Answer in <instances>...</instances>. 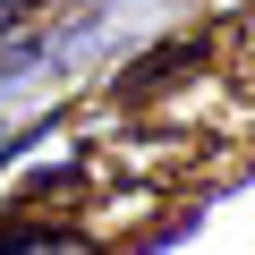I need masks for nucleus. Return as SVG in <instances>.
I'll list each match as a JSON object with an SVG mask.
<instances>
[{
  "label": "nucleus",
  "mask_w": 255,
  "mask_h": 255,
  "mask_svg": "<svg viewBox=\"0 0 255 255\" xmlns=\"http://www.w3.org/2000/svg\"><path fill=\"white\" fill-rule=\"evenodd\" d=\"M17 17H26V0H0V26H17Z\"/></svg>",
  "instance_id": "obj_1"
}]
</instances>
